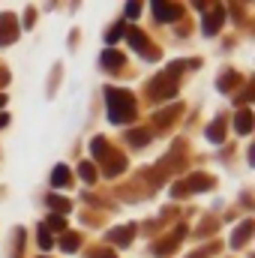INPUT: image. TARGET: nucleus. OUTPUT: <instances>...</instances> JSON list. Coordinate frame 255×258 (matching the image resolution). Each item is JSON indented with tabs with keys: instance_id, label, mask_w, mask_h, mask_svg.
<instances>
[{
	"instance_id": "nucleus-9",
	"label": "nucleus",
	"mask_w": 255,
	"mask_h": 258,
	"mask_svg": "<svg viewBox=\"0 0 255 258\" xmlns=\"http://www.w3.org/2000/svg\"><path fill=\"white\" fill-rule=\"evenodd\" d=\"M48 204H51V210H54V213H60V216L69 213V201L60 198V195H51V198H48Z\"/></svg>"
},
{
	"instance_id": "nucleus-16",
	"label": "nucleus",
	"mask_w": 255,
	"mask_h": 258,
	"mask_svg": "<svg viewBox=\"0 0 255 258\" xmlns=\"http://www.w3.org/2000/svg\"><path fill=\"white\" fill-rule=\"evenodd\" d=\"M105 153H108V150H105V138H93V156L102 159Z\"/></svg>"
},
{
	"instance_id": "nucleus-2",
	"label": "nucleus",
	"mask_w": 255,
	"mask_h": 258,
	"mask_svg": "<svg viewBox=\"0 0 255 258\" xmlns=\"http://www.w3.org/2000/svg\"><path fill=\"white\" fill-rule=\"evenodd\" d=\"M153 12H156L159 21H174V18H180L183 9L177 3H153Z\"/></svg>"
},
{
	"instance_id": "nucleus-1",
	"label": "nucleus",
	"mask_w": 255,
	"mask_h": 258,
	"mask_svg": "<svg viewBox=\"0 0 255 258\" xmlns=\"http://www.w3.org/2000/svg\"><path fill=\"white\" fill-rule=\"evenodd\" d=\"M105 99H108V117H111V123H129L135 117V96L129 90L108 87Z\"/></svg>"
},
{
	"instance_id": "nucleus-6",
	"label": "nucleus",
	"mask_w": 255,
	"mask_h": 258,
	"mask_svg": "<svg viewBox=\"0 0 255 258\" xmlns=\"http://www.w3.org/2000/svg\"><path fill=\"white\" fill-rule=\"evenodd\" d=\"M234 126H237V132H243V135H246V132L252 129V111H246V108H243V111L237 114V120H234Z\"/></svg>"
},
{
	"instance_id": "nucleus-12",
	"label": "nucleus",
	"mask_w": 255,
	"mask_h": 258,
	"mask_svg": "<svg viewBox=\"0 0 255 258\" xmlns=\"http://www.w3.org/2000/svg\"><path fill=\"white\" fill-rule=\"evenodd\" d=\"M78 174H81L84 183H93V180H96V168H93L90 162H81V165H78Z\"/></svg>"
},
{
	"instance_id": "nucleus-10",
	"label": "nucleus",
	"mask_w": 255,
	"mask_h": 258,
	"mask_svg": "<svg viewBox=\"0 0 255 258\" xmlns=\"http://www.w3.org/2000/svg\"><path fill=\"white\" fill-rule=\"evenodd\" d=\"M60 249H66V252H75V249H78V234H69V231H63V234H60Z\"/></svg>"
},
{
	"instance_id": "nucleus-18",
	"label": "nucleus",
	"mask_w": 255,
	"mask_h": 258,
	"mask_svg": "<svg viewBox=\"0 0 255 258\" xmlns=\"http://www.w3.org/2000/svg\"><path fill=\"white\" fill-rule=\"evenodd\" d=\"M147 138H150L147 132H129V141L132 144H147Z\"/></svg>"
},
{
	"instance_id": "nucleus-13",
	"label": "nucleus",
	"mask_w": 255,
	"mask_h": 258,
	"mask_svg": "<svg viewBox=\"0 0 255 258\" xmlns=\"http://www.w3.org/2000/svg\"><path fill=\"white\" fill-rule=\"evenodd\" d=\"M207 138H210V141H216V144H219V141L225 138V129H222V120H216L213 126L207 129Z\"/></svg>"
},
{
	"instance_id": "nucleus-8",
	"label": "nucleus",
	"mask_w": 255,
	"mask_h": 258,
	"mask_svg": "<svg viewBox=\"0 0 255 258\" xmlns=\"http://www.w3.org/2000/svg\"><path fill=\"white\" fill-rule=\"evenodd\" d=\"M120 63H123L120 51H114V48H111V51H105V54H102V66H108V69H117Z\"/></svg>"
},
{
	"instance_id": "nucleus-5",
	"label": "nucleus",
	"mask_w": 255,
	"mask_h": 258,
	"mask_svg": "<svg viewBox=\"0 0 255 258\" xmlns=\"http://www.w3.org/2000/svg\"><path fill=\"white\" fill-rule=\"evenodd\" d=\"M108 237H111L114 243H120V246H126L129 240L135 237V225H123V228H114V231H111Z\"/></svg>"
},
{
	"instance_id": "nucleus-4",
	"label": "nucleus",
	"mask_w": 255,
	"mask_h": 258,
	"mask_svg": "<svg viewBox=\"0 0 255 258\" xmlns=\"http://www.w3.org/2000/svg\"><path fill=\"white\" fill-rule=\"evenodd\" d=\"M252 228H255V222H249V219H246V222H240V225H237V231L231 234V246H243V243L249 240Z\"/></svg>"
},
{
	"instance_id": "nucleus-14",
	"label": "nucleus",
	"mask_w": 255,
	"mask_h": 258,
	"mask_svg": "<svg viewBox=\"0 0 255 258\" xmlns=\"http://www.w3.org/2000/svg\"><path fill=\"white\" fill-rule=\"evenodd\" d=\"M129 42H132V48H138V51L147 48V39L141 36V30H129Z\"/></svg>"
},
{
	"instance_id": "nucleus-11",
	"label": "nucleus",
	"mask_w": 255,
	"mask_h": 258,
	"mask_svg": "<svg viewBox=\"0 0 255 258\" xmlns=\"http://www.w3.org/2000/svg\"><path fill=\"white\" fill-rule=\"evenodd\" d=\"M48 228H51V231H66V219L60 213H51L48 222H45V231H48Z\"/></svg>"
},
{
	"instance_id": "nucleus-15",
	"label": "nucleus",
	"mask_w": 255,
	"mask_h": 258,
	"mask_svg": "<svg viewBox=\"0 0 255 258\" xmlns=\"http://www.w3.org/2000/svg\"><path fill=\"white\" fill-rule=\"evenodd\" d=\"M36 240H39V249H51V234H48L45 228L36 231Z\"/></svg>"
},
{
	"instance_id": "nucleus-21",
	"label": "nucleus",
	"mask_w": 255,
	"mask_h": 258,
	"mask_svg": "<svg viewBox=\"0 0 255 258\" xmlns=\"http://www.w3.org/2000/svg\"><path fill=\"white\" fill-rule=\"evenodd\" d=\"M3 105H6V96H3V93H0V108H3Z\"/></svg>"
},
{
	"instance_id": "nucleus-7",
	"label": "nucleus",
	"mask_w": 255,
	"mask_h": 258,
	"mask_svg": "<svg viewBox=\"0 0 255 258\" xmlns=\"http://www.w3.org/2000/svg\"><path fill=\"white\" fill-rule=\"evenodd\" d=\"M51 183H54V186H69V168H66V165H57V168H54Z\"/></svg>"
},
{
	"instance_id": "nucleus-3",
	"label": "nucleus",
	"mask_w": 255,
	"mask_h": 258,
	"mask_svg": "<svg viewBox=\"0 0 255 258\" xmlns=\"http://www.w3.org/2000/svg\"><path fill=\"white\" fill-rule=\"evenodd\" d=\"M222 21H225V9L222 6H216L207 18H204V33L207 36H213V33H219V27H222Z\"/></svg>"
},
{
	"instance_id": "nucleus-20",
	"label": "nucleus",
	"mask_w": 255,
	"mask_h": 258,
	"mask_svg": "<svg viewBox=\"0 0 255 258\" xmlns=\"http://www.w3.org/2000/svg\"><path fill=\"white\" fill-rule=\"evenodd\" d=\"M6 126V114H0V129Z\"/></svg>"
},
{
	"instance_id": "nucleus-19",
	"label": "nucleus",
	"mask_w": 255,
	"mask_h": 258,
	"mask_svg": "<svg viewBox=\"0 0 255 258\" xmlns=\"http://www.w3.org/2000/svg\"><path fill=\"white\" fill-rule=\"evenodd\" d=\"M141 15V3H126V18H138Z\"/></svg>"
},
{
	"instance_id": "nucleus-17",
	"label": "nucleus",
	"mask_w": 255,
	"mask_h": 258,
	"mask_svg": "<svg viewBox=\"0 0 255 258\" xmlns=\"http://www.w3.org/2000/svg\"><path fill=\"white\" fill-rule=\"evenodd\" d=\"M120 36H123V27H120V24H114V27H111V30L105 33V39H108V42H117Z\"/></svg>"
}]
</instances>
